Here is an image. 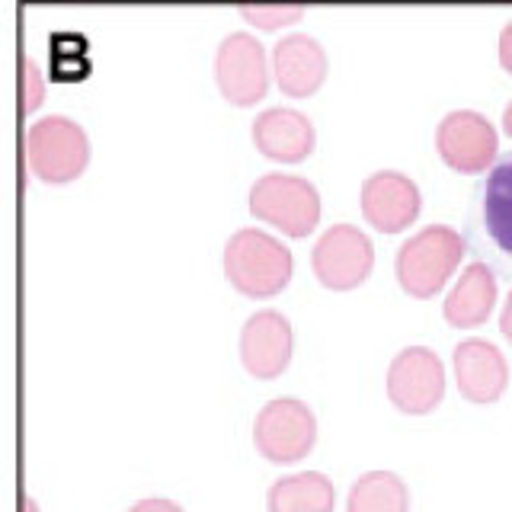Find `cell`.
I'll return each mask as SVG.
<instances>
[{"instance_id":"obj_1","label":"cell","mask_w":512,"mask_h":512,"mask_svg":"<svg viewBox=\"0 0 512 512\" xmlns=\"http://www.w3.org/2000/svg\"><path fill=\"white\" fill-rule=\"evenodd\" d=\"M224 276L247 298H276L295 276V256L279 237L240 228L224 244Z\"/></svg>"},{"instance_id":"obj_2","label":"cell","mask_w":512,"mask_h":512,"mask_svg":"<svg viewBox=\"0 0 512 512\" xmlns=\"http://www.w3.org/2000/svg\"><path fill=\"white\" fill-rule=\"evenodd\" d=\"M461 256L464 237L455 228H448V224H429V228L404 240V247L397 250V282L410 298H436L461 266Z\"/></svg>"},{"instance_id":"obj_3","label":"cell","mask_w":512,"mask_h":512,"mask_svg":"<svg viewBox=\"0 0 512 512\" xmlns=\"http://www.w3.org/2000/svg\"><path fill=\"white\" fill-rule=\"evenodd\" d=\"M90 138L84 125L68 116H45L26 132V160L36 180L64 186L90 164Z\"/></svg>"},{"instance_id":"obj_4","label":"cell","mask_w":512,"mask_h":512,"mask_svg":"<svg viewBox=\"0 0 512 512\" xmlns=\"http://www.w3.org/2000/svg\"><path fill=\"white\" fill-rule=\"evenodd\" d=\"M250 215L285 237H308L320 224V192L304 176L266 173L250 189Z\"/></svg>"},{"instance_id":"obj_5","label":"cell","mask_w":512,"mask_h":512,"mask_svg":"<svg viewBox=\"0 0 512 512\" xmlns=\"http://www.w3.org/2000/svg\"><path fill=\"white\" fill-rule=\"evenodd\" d=\"M253 442L269 464H298L317 442V416L298 397H276L256 413Z\"/></svg>"},{"instance_id":"obj_6","label":"cell","mask_w":512,"mask_h":512,"mask_svg":"<svg viewBox=\"0 0 512 512\" xmlns=\"http://www.w3.org/2000/svg\"><path fill=\"white\" fill-rule=\"evenodd\" d=\"M311 266L317 282L330 292H352L375 269L372 237L359 231L356 224H333L314 244Z\"/></svg>"},{"instance_id":"obj_7","label":"cell","mask_w":512,"mask_h":512,"mask_svg":"<svg viewBox=\"0 0 512 512\" xmlns=\"http://www.w3.org/2000/svg\"><path fill=\"white\" fill-rule=\"evenodd\" d=\"M436 151L445 167L464 176H477L493 167L496 154H500V135L484 112L455 109L436 128Z\"/></svg>"},{"instance_id":"obj_8","label":"cell","mask_w":512,"mask_h":512,"mask_svg":"<svg viewBox=\"0 0 512 512\" xmlns=\"http://www.w3.org/2000/svg\"><path fill=\"white\" fill-rule=\"evenodd\" d=\"M215 80L221 96L231 106H256L269 90V61L266 48L250 32L224 36L215 55Z\"/></svg>"},{"instance_id":"obj_9","label":"cell","mask_w":512,"mask_h":512,"mask_svg":"<svg viewBox=\"0 0 512 512\" xmlns=\"http://www.w3.org/2000/svg\"><path fill=\"white\" fill-rule=\"evenodd\" d=\"M388 397L407 416L432 413L445 397V368L442 359L426 346L400 349L388 368Z\"/></svg>"},{"instance_id":"obj_10","label":"cell","mask_w":512,"mask_h":512,"mask_svg":"<svg viewBox=\"0 0 512 512\" xmlns=\"http://www.w3.org/2000/svg\"><path fill=\"white\" fill-rule=\"evenodd\" d=\"M423 192L407 173L378 170L362 183V215L381 234H400L420 218Z\"/></svg>"},{"instance_id":"obj_11","label":"cell","mask_w":512,"mask_h":512,"mask_svg":"<svg viewBox=\"0 0 512 512\" xmlns=\"http://www.w3.org/2000/svg\"><path fill=\"white\" fill-rule=\"evenodd\" d=\"M295 333L279 311H256L240 330V362L260 381L279 378L292 365Z\"/></svg>"},{"instance_id":"obj_12","label":"cell","mask_w":512,"mask_h":512,"mask_svg":"<svg viewBox=\"0 0 512 512\" xmlns=\"http://www.w3.org/2000/svg\"><path fill=\"white\" fill-rule=\"evenodd\" d=\"M272 77L285 96L308 100L327 80V52L317 39L292 32L272 48Z\"/></svg>"},{"instance_id":"obj_13","label":"cell","mask_w":512,"mask_h":512,"mask_svg":"<svg viewBox=\"0 0 512 512\" xmlns=\"http://www.w3.org/2000/svg\"><path fill=\"white\" fill-rule=\"evenodd\" d=\"M314 122L301 109L272 106L253 122V144L263 157L276 164H301L314 151Z\"/></svg>"},{"instance_id":"obj_14","label":"cell","mask_w":512,"mask_h":512,"mask_svg":"<svg viewBox=\"0 0 512 512\" xmlns=\"http://www.w3.org/2000/svg\"><path fill=\"white\" fill-rule=\"evenodd\" d=\"M458 391L471 404H496L506 394L509 365L503 352L487 340H464L455 346Z\"/></svg>"},{"instance_id":"obj_15","label":"cell","mask_w":512,"mask_h":512,"mask_svg":"<svg viewBox=\"0 0 512 512\" xmlns=\"http://www.w3.org/2000/svg\"><path fill=\"white\" fill-rule=\"evenodd\" d=\"M496 295H500L496 272L487 263H471L461 272V279L455 282L452 292H448L442 314L455 330H474L490 320L496 308Z\"/></svg>"},{"instance_id":"obj_16","label":"cell","mask_w":512,"mask_h":512,"mask_svg":"<svg viewBox=\"0 0 512 512\" xmlns=\"http://www.w3.org/2000/svg\"><path fill=\"white\" fill-rule=\"evenodd\" d=\"M269 512H333L336 490L333 480L320 471L288 474L269 487Z\"/></svg>"},{"instance_id":"obj_17","label":"cell","mask_w":512,"mask_h":512,"mask_svg":"<svg viewBox=\"0 0 512 512\" xmlns=\"http://www.w3.org/2000/svg\"><path fill=\"white\" fill-rule=\"evenodd\" d=\"M346 512H410V490L391 471H368L352 484Z\"/></svg>"},{"instance_id":"obj_18","label":"cell","mask_w":512,"mask_h":512,"mask_svg":"<svg viewBox=\"0 0 512 512\" xmlns=\"http://www.w3.org/2000/svg\"><path fill=\"white\" fill-rule=\"evenodd\" d=\"M45 100V80L39 64L32 58H20V112L23 116H32Z\"/></svg>"},{"instance_id":"obj_19","label":"cell","mask_w":512,"mask_h":512,"mask_svg":"<svg viewBox=\"0 0 512 512\" xmlns=\"http://www.w3.org/2000/svg\"><path fill=\"white\" fill-rule=\"evenodd\" d=\"M301 7H240V16L250 23H256L260 29H279L301 20Z\"/></svg>"},{"instance_id":"obj_20","label":"cell","mask_w":512,"mask_h":512,"mask_svg":"<svg viewBox=\"0 0 512 512\" xmlns=\"http://www.w3.org/2000/svg\"><path fill=\"white\" fill-rule=\"evenodd\" d=\"M128 512H183V506L173 503V500H160V496H151V500H138Z\"/></svg>"},{"instance_id":"obj_21","label":"cell","mask_w":512,"mask_h":512,"mask_svg":"<svg viewBox=\"0 0 512 512\" xmlns=\"http://www.w3.org/2000/svg\"><path fill=\"white\" fill-rule=\"evenodd\" d=\"M20 512H39V506H36V503H32V500H29V496H26V500L20 503Z\"/></svg>"}]
</instances>
